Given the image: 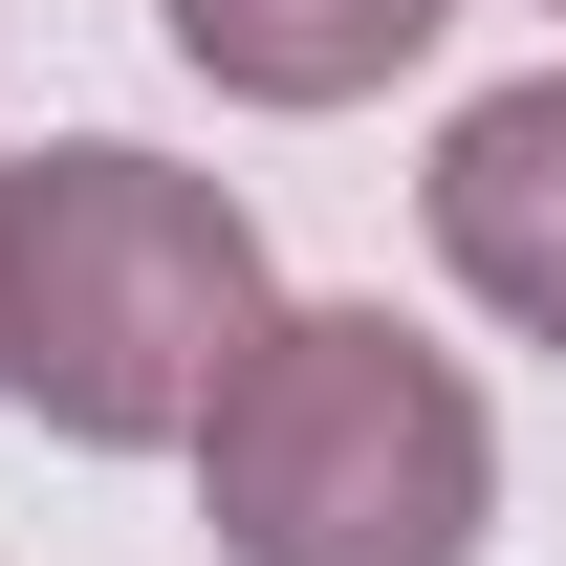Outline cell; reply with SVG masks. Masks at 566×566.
I'll return each instance as SVG.
<instances>
[{"instance_id": "1", "label": "cell", "mask_w": 566, "mask_h": 566, "mask_svg": "<svg viewBox=\"0 0 566 566\" xmlns=\"http://www.w3.org/2000/svg\"><path fill=\"white\" fill-rule=\"evenodd\" d=\"M262 218L175 175V153L87 132L0 175V392L66 436V458H197L218 370L262 349Z\"/></svg>"}, {"instance_id": "2", "label": "cell", "mask_w": 566, "mask_h": 566, "mask_svg": "<svg viewBox=\"0 0 566 566\" xmlns=\"http://www.w3.org/2000/svg\"><path fill=\"white\" fill-rule=\"evenodd\" d=\"M197 523L218 566H480L501 523L480 370L415 349L392 305H283L197 415Z\"/></svg>"}, {"instance_id": "3", "label": "cell", "mask_w": 566, "mask_h": 566, "mask_svg": "<svg viewBox=\"0 0 566 566\" xmlns=\"http://www.w3.org/2000/svg\"><path fill=\"white\" fill-rule=\"evenodd\" d=\"M436 262L480 283L523 349H566V66L480 87V109L436 132Z\"/></svg>"}, {"instance_id": "4", "label": "cell", "mask_w": 566, "mask_h": 566, "mask_svg": "<svg viewBox=\"0 0 566 566\" xmlns=\"http://www.w3.org/2000/svg\"><path fill=\"white\" fill-rule=\"evenodd\" d=\"M458 0H175V66L240 87V109H370Z\"/></svg>"}, {"instance_id": "5", "label": "cell", "mask_w": 566, "mask_h": 566, "mask_svg": "<svg viewBox=\"0 0 566 566\" xmlns=\"http://www.w3.org/2000/svg\"><path fill=\"white\" fill-rule=\"evenodd\" d=\"M0 175H22V153H0Z\"/></svg>"}]
</instances>
